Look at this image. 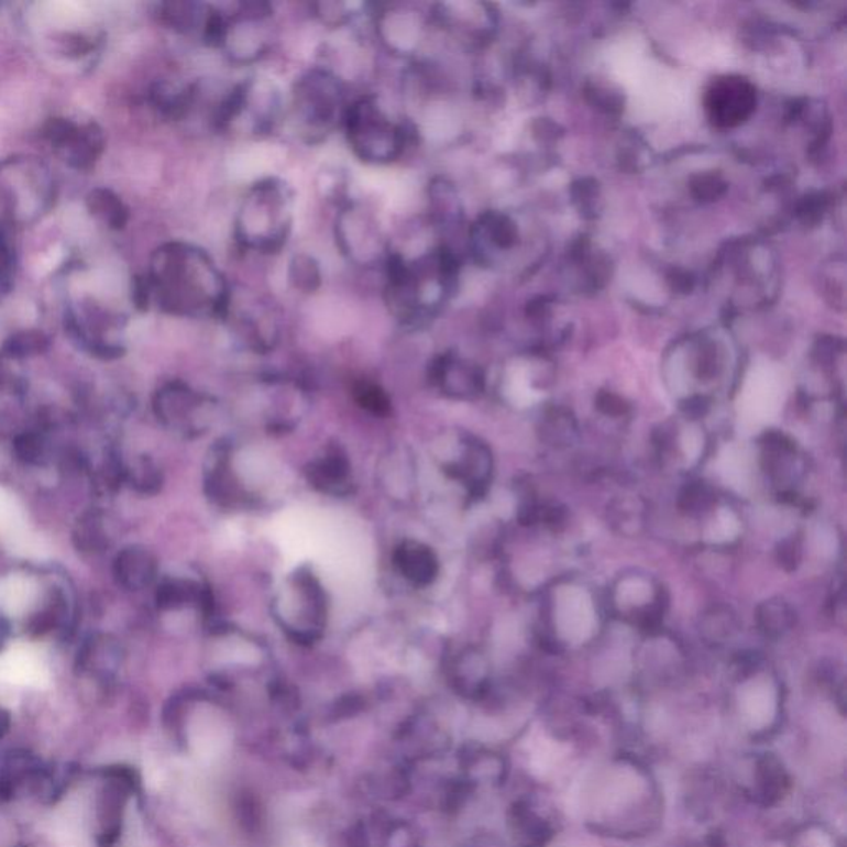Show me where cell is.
Wrapping results in <instances>:
<instances>
[{
    "label": "cell",
    "mask_w": 847,
    "mask_h": 847,
    "mask_svg": "<svg viewBox=\"0 0 847 847\" xmlns=\"http://www.w3.org/2000/svg\"><path fill=\"white\" fill-rule=\"evenodd\" d=\"M151 301L183 318H224L231 288L209 254L187 242H167L151 257L146 275Z\"/></svg>",
    "instance_id": "cell-1"
},
{
    "label": "cell",
    "mask_w": 847,
    "mask_h": 847,
    "mask_svg": "<svg viewBox=\"0 0 847 847\" xmlns=\"http://www.w3.org/2000/svg\"><path fill=\"white\" fill-rule=\"evenodd\" d=\"M384 300L393 317L404 327L429 323L454 290L459 257L448 245L406 258L391 252L384 262Z\"/></svg>",
    "instance_id": "cell-2"
},
{
    "label": "cell",
    "mask_w": 847,
    "mask_h": 847,
    "mask_svg": "<svg viewBox=\"0 0 847 847\" xmlns=\"http://www.w3.org/2000/svg\"><path fill=\"white\" fill-rule=\"evenodd\" d=\"M294 190L285 180L267 177L245 193L235 219V238L248 251L278 254L294 228Z\"/></svg>",
    "instance_id": "cell-3"
},
{
    "label": "cell",
    "mask_w": 847,
    "mask_h": 847,
    "mask_svg": "<svg viewBox=\"0 0 847 847\" xmlns=\"http://www.w3.org/2000/svg\"><path fill=\"white\" fill-rule=\"evenodd\" d=\"M341 127L354 156L367 164L394 163L416 136L413 124L394 118L376 97L348 105Z\"/></svg>",
    "instance_id": "cell-4"
},
{
    "label": "cell",
    "mask_w": 847,
    "mask_h": 847,
    "mask_svg": "<svg viewBox=\"0 0 847 847\" xmlns=\"http://www.w3.org/2000/svg\"><path fill=\"white\" fill-rule=\"evenodd\" d=\"M57 183L47 164L34 156L0 161V202L12 226L41 221L55 206Z\"/></svg>",
    "instance_id": "cell-5"
},
{
    "label": "cell",
    "mask_w": 847,
    "mask_h": 847,
    "mask_svg": "<svg viewBox=\"0 0 847 847\" xmlns=\"http://www.w3.org/2000/svg\"><path fill=\"white\" fill-rule=\"evenodd\" d=\"M343 81L327 68H311L292 88V117L305 140L320 141L343 124L348 108Z\"/></svg>",
    "instance_id": "cell-6"
},
{
    "label": "cell",
    "mask_w": 847,
    "mask_h": 847,
    "mask_svg": "<svg viewBox=\"0 0 847 847\" xmlns=\"http://www.w3.org/2000/svg\"><path fill=\"white\" fill-rule=\"evenodd\" d=\"M337 242L341 254L360 267L384 265L391 244L376 216L360 204H346L337 219Z\"/></svg>",
    "instance_id": "cell-7"
},
{
    "label": "cell",
    "mask_w": 847,
    "mask_h": 847,
    "mask_svg": "<svg viewBox=\"0 0 847 847\" xmlns=\"http://www.w3.org/2000/svg\"><path fill=\"white\" fill-rule=\"evenodd\" d=\"M272 45V9L267 4H239L226 14L221 47L231 61L251 64L267 54Z\"/></svg>",
    "instance_id": "cell-8"
},
{
    "label": "cell",
    "mask_w": 847,
    "mask_h": 847,
    "mask_svg": "<svg viewBox=\"0 0 847 847\" xmlns=\"http://www.w3.org/2000/svg\"><path fill=\"white\" fill-rule=\"evenodd\" d=\"M42 136L65 164L77 170L91 169L107 147L103 128L95 121L78 124L64 117L51 118L42 128Z\"/></svg>",
    "instance_id": "cell-9"
},
{
    "label": "cell",
    "mask_w": 847,
    "mask_h": 847,
    "mask_svg": "<svg viewBox=\"0 0 847 847\" xmlns=\"http://www.w3.org/2000/svg\"><path fill=\"white\" fill-rule=\"evenodd\" d=\"M67 328L75 340L101 360H114L124 353L123 346L110 340L111 331L120 330V317L110 314L100 305L80 304L70 308Z\"/></svg>",
    "instance_id": "cell-10"
},
{
    "label": "cell",
    "mask_w": 847,
    "mask_h": 847,
    "mask_svg": "<svg viewBox=\"0 0 847 847\" xmlns=\"http://www.w3.org/2000/svg\"><path fill=\"white\" fill-rule=\"evenodd\" d=\"M707 111L717 127H737L755 110V90L744 78H721L707 94Z\"/></svg>",
    "instance_id": "cell-11"
},
{
    "label": "cell",
    "mask_w": 847,
    "mask_h": 847,
    "mask_svg": "<svg viewBox=\"0 0 847 847\" xmlns=\"http://www.w3.org/2000/svg\"><path fill=\"white\" fill-rule=\"evenodd\" d=\"M435 25L432 14H419L416 11H409L407 8H391L377 18L376 29L380 31L381 38L389 51L397 54L413 55L416 48H419L422 42L426 29Z\"/></svg>",
    "instance_id": "cell-12"
},
{
    "label": "cell",
    "mask_w": 847,
    "mask_h": 847,
    "mask_svg": "<svg viewBox=\"0 0 847 847\" xmlns=\"http://www.w3.org/2000/svg\"><path fill=\"white\" fill-rule=\"evenodd\" d=\"M114 580L124 590L140 591L150 586L157 574V561L143 547H128L118 553L113 563Z\"/></svg>",
    "instance_id": "cell-13"
},
{
    "label": "cell",
    "mask_w": 847,
    "mask_h": 847,
    "mask_svg": "<svg viewBox=\"0 0 847 847\" xmlns=\"http://www.w3.org/2000/svg\"><path fill=\"white\" fill-rule=\"evenodd\" d=\"M196 85L161 80L151 87L150 103L164 120L179 121L189 114L196 103Z\"/></svg>",
    "instance_id": "cell-14"
},
{
    "label": "cell",
    "mask_w": 847,
    "mask_h": 847,
    "mask_svg": "<svg viewBox=\"0 0 847 847\" xmlns=\"http://www.w3.org/2000/svg\"><path fill=\"white\" fill-rule=\"evenodd\" d=\"M429 215L436 231H449L461 224V206L454 186L442 177H435L429 184Z\"/></svg>",
    "instance_id": "cell-15"
},
{
    "label": "cell",
    "mask_w": 847,
    "mask_h": 847,
    "mask_svg": "<svg viewBox=\"0 0 847 847\" xmlns=\"http://www.w3.org/2000/svg\"><path fill=\"white\" fill-rule=\"evenodd\" d=\"M88 212L100 219L107 228L123 231L130 221V209L118 194L107 187H97L87 196Z\"/></svg>",
    "instance_id": "cell-16"
},
{
    "label": "cell",
    "mask_w": 847,
    "mask_h": 847,
    "mask_svg": "<svg viewBox=\"0 0 847 847\" xmlns=\"http://www.w3.org/2000/svg\"><path fill=\"white\" fill-rule=\"evenodd\" d=\"M436 380L455 393H475L481 389L482 376L471 364L446 354L435 366Z\"/></svg>",
    "instance_id": "cell-17"
},
{
    "label": "cell",
    "mask_w": 847,
    "mask_h": 847,
    "mask_svg": "<svg viewBox=\"0 0 847 847\" xmlns=\"http://www.w3.org/2000/svg\"><path fill=\"white\" fill-rule=\"evenodd\" d=\"M72 540L81 553H103L110 547V535L105 524L103 512L88 510L87 514L81 515L75 524Z\"/></svg>",
    "instance_id": "cell-18"
},
{
    "label": "cell",
    "mask_w": 847,
    "mask_h": 847,
    "mask_svg": "<svg viewBox=\"0 0 847 847\" xmlns=\"http://www.w3.org/2000/svg\"><path fill=\"white\" fill-rule=\"evenodd\" d=\"M400 571L416 584L432 583L438 574V560L429 548L419 543H406L397 553Z\"/></svg>",
    "instance_id": "cell-19"
},
{
    "label": "cell",
    "mask_w": 847,
    "mask_h": 847,
    "mask_svg": "<svg viewBox=\"0 0 847 847\" xmlns=\"http://www.w3.org/2000/svg\"><path fill=\"white\" fill-rule=\"evenodd\" d=\"M758 627L768 638H781L796 624V613L783 600H768L757 607Z\"/></svg>",
    "instance_id": "cell-20"
},
{
    "label": "cell",
    "mask_w": 847,
    "mask_h": 847,
    "mask_svg": "<svg viewBox=\"0 0 847 847\" xmlns=\"http://www.w3.org/2000/svg\"><path fill=\"white\" fill-rule=\"evenodd\" d=\"M541 439L554 448H566L573 444L578 436L574 417L568 410H547L540 426Z\"/></svg>",
    "instance_id": "cell-21"
},
{
    "label": "cell",
    "mask_w": 847,
    "mask_h": 847,
    "mask_svg": "<svg viewBox=\"0 0 847 847\" xmlns=\"http://www.w3.org/2000/svg\"><path fill=\"white\" fill-rule=\"evenodd\" d=\"M740 623L737 614L727 606L712 607L701 620V634L707 641L721 645L738 632Z\"/></svg>",
    "instance_id": "cell-22"
},
{
    "label": "cell",
    "mask_w": 847,
    "mask_h": 847,
    "mask_svg": "<svg viewBox=\"0 0 847 847\" xmlns=\"http://www.w3.org/2000/svg\"><path fill=\"white\" fill-rule=\"evenodd\" d=\"M51 348V338L41 330H21L11 334L2 346V354L14 360L38 356Z\"/></svg>",
    "instance_id": "cell-23"
},
{
    "label": "cell",
    "mask_w": 847,
    "mask_h": 847,
    "mask_svg": "<svg viewBox=\"0 0 847 847\" xmlns=\"http://www.w3.org/2000/svg\"><path fill=\"white\" fill-rule=\"evenodd\" d=\"M65 613H67V603H65L64 594L55 591L47 606L32 614L31 619L25 624V630H28L29 636H32V638H42L45 634L54 630L55 627L61 626Z\"/></svg>",
    "instance_id": "cell-24"
},
{
    "label": "cell",
    "mask_w": 847,
    "mask_h": 847,
    "mask_svg": "<svg viewBox=\"0 0 847 847\" xmlns=\"http://www.w3.org/2000/svg\"><path fill=\"white\" fill-rule=\"evenodd\" d=\"M292 287L304 294H314L321 285V271L318 262L310 255H295L288 268Z\"/></svg>",
    "instance_id": "cell-25"
},
{
    "label": "cell",
    "mask_w": 847,
    "mask_h": 847,
    "mask_svg": "<svg viewBox=\"0 0 847 847\" xmlns=\"http://www.w3.org/2000/svg\"><path fill=\"white\" fill-rule=\"evenodd\" d=\"M15 245L12 224L6 219L0 222V294H9L14 284Z\"/></svg>",
    "instance_id": "cell-26"
},
{
    "label": "cell",
    "mask_w": 847,
    "mask_h": 847,
    "mask_svg": "<svg viewBox=\"0 0 847 847\" xmlns=\"http://www.w3.org/2000/svg\"><path fill=\"white\" fill-rule=\"evenodd\" d=\"M124 482H128L140 494L153 495L160 491L163 479H161L156 465L150 459L143 458L133 468H127Z\"/></svg>",
    "instance_id": "cell-27"
},
{
    "label": "cell",
    "mask_w": 847,
    "mask_h": 847,
    "mask_svg": "<svg viewBox=\"0 0 847 847\" xmlns=\"http://www.w3.org/2000/svg\"><path fill=\"white\" fill-rule=\"evenodd\" d=\"M715 504V492L705 482H692L679 497V507L685 514H702Z\"/></svg>",
    "instance_id": "cell-28"
},
{
    "label": "cell",
    "mask_w": 847,
    "mask_h": 847,
    "mask_svg": "<svg viewBox=\"0 0 847 847\" xmlns=\"http://www.w3.org/2000/svg\"><path fill=\"white\" fill-rule=\"evenodd\" d=\"M14 454L24 464L41 465L47 461V444L41 436L25 432L15 438Z\"/></svg>",
    "instance_id": "cell-29"
},
{
    "label": "cell",
    "mask_w": 847,
    "mask_h": 847,
    "mask_svg": "<svg viewBox=\"0 0 847 847\" xmlns=\"http://www.w3.org/2000/svg\"><path fill=\"white\" fill-rule=\"evenodd\" d=\"M194 593L196 590L193 584L184 581H166L157 590L156 603L161 609H176L193 600Z\"/></svg>",
    "instance_id": "cell-30"
},
{
    "label": "cell",
    "mask_w": 847,
    "mask_h": 847,
    "mask_svg": "<svg viewBox=\"0 0 847 847\" xmlns=\"http://www.w3.org/2000/svg\"><path fill=\"white\" fill-rule=\"evenodd\" d=\"M356 399L360 400L361 406L366 409L373 410V413H386L389 409V400H387L386 394L370 383H361L356 387Z\"/></svg>",
    "instance_id": "cell-31"
},
{
    "label": "cell",
    "mask_w": 847,
    "mask_h": 847,
    "mask_svg": "<svg viewBox=\"0 0 847 847\" xmlns=\"http://www.w3.org/2000/svg\"><path fill=\"white\" fill-rule=\"evenodd\" d=\"M596 407L604 416L614 417V419L629 414V404L623 397L617 396V394L607 393V391L597 394Z\"/></svg>",
    "instance_id": "cell-32"
},
{
    "label": "cell",
    "mask_w": 847,
    "mask_h": 847,
    "mask_svg": "<svg viewBox=\"0 0 847 847\" xmlns=\"http://www.w3.org/2000/svg\"><path fill=\"white\" fill-rule=\"evenodd\" d=\"M778 563L787 571L796 570L801 560V544L798 538H788L781 541L777 550Z\"/></svg>",
    "instance_id": "cell-33"
},
{
    "label": "cell",
    "mask_w": 847,
    "mask_h": 847,
    "mask_svg": "<svg viewBox=\"0 0 847 847\" xmlns=\"http://www.w3.org/2000/svg\"><path fill=\"white\" fill-rule=\"evenodd\" d=\"M707 407L708 404L704 397H694V399H691L688 404H685L684 413L688 414V416L697 419V417H702L705 413H707Z\"/></svg>",
    "instance_id": "cell-34"
},
{
    "label": "cell",
    "mask_w": 847,
    "mask_h": 847,
    "mask_svg": "<svg viewBox=\"0 0 847 847\" xmlns=\"http://www.w3.org/2000/svg\"><path fill=\"white\" fill-rule=\"evenodd\" d=\"M9 636H11V623H9L8 617L0 614V649L4 648Z\"/></svg>",
    "instance_id": "cell-35"
},
{
    "label": "cell",
    "mask_w": 847,
    "mask_h": 847,
    "mask_svg": "<svg viewBox=\"0 0 847 847\" xmlns=\"http://www.w3.org/2000/svg\"><path fill=\"white\" fill-rule=\"evenodd\" d=\"M6 377H8V371H6L4 360L0 356V386L4 384Z\"/></svg>",
    "instance_id": "cell-36"
},
{
    "label": "cell",
    "mask_w": 847,
    "mask_h": 847,
    "mask_svg": "<svg viewBox=\"0 0 847 847\" xmlns=\"http://www.w3.org/2000/svg\"><path fill=\"white\" fill-rule=\"evenodd\" d=\"M8 570V561H6L4 554L0 553V573H4Z\"/></svg>",
    "instance_id": "cell-37"
}]
</instances>
